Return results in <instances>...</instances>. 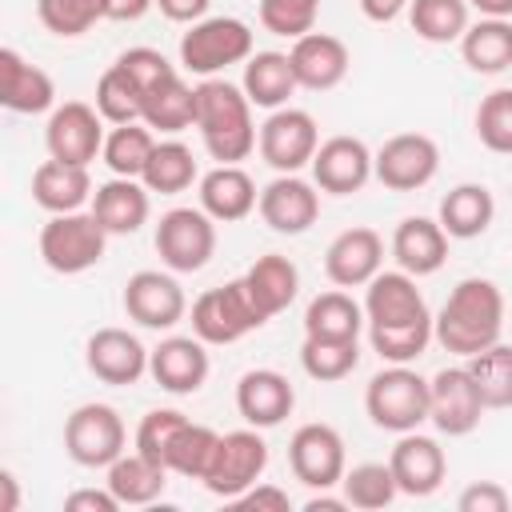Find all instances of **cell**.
I'll return each instance as SVG.
<instances>
[{"label": "cell", "mask_w": 512, "mask_h": 512, "mask_svg": "<svg viewBox=\"0 0 512 512\" xmlns=\"http://www.w3.org/2000/svg\"><path fill=\"white\" fill-rule=\"evenodd\" d=\"M364 320H368L372 352L388 364H412L436 340L432 312L416 288V276H408L404 268L396 272L380 268L364 284Z\"/></svg>", "instance_id": "obj_1"}, {"label": "cell", "mask_w": 512, "mask_h": 512, "mask_svg": "<svg viewBox=\"0 0 512 512\" xmlns=\"http://www.w3.org/2000/svg\"><path fill=\"white\" fill-rule=\"evenodd\" d=\"M432 332L444 352L464 360L492 348L504 332V292L488 276H464L432 316Z\"/></svg>", "instance_id": "obj_2"}, {"label": "cell", "mask_w": 512, "mask_h": 512, "mask_svg": "<svg viewBox=\"0 0 512 512\" xmlns=\"http://www.w3.org/2000/svg\"><path fill=\"white\" fill-rule=\"evenodd\" d=\"M196 132L216 164H240L256 148V120L252 100L240 84L208 76L196 84Z\"/></svg>", "instance_id": "obj_3"}, {"label": "cell", "mask_w": 512, "mask_h": 512, "mask_svg": "<svg viewBox=\"0 0 512 512\" xmlns=\"http://www.w3.org/2000/svg\"><path fill=\"white\" fill-rule=\"evenodd\" d=\"M364 412L384 432H416L428 420V380L408 364H388L368 380Z\"/></svg>", "instance_id": "obj_4"}, {"label": "cell", "mask_w": 512, "mask_h": 512, "mask_svg": "<svg viewBox=\"0 0 512 512\" xmlns=\"http://www.w3.org/2000/svg\"><path fill=\"white\" fill-rule=\"evenodd\" d=\"M104 248H108V232L92 216V208L48 216V224L40 228V260L60 276H80L96 268L104 260Z\"/></svg>", "instance_id": "obj_5"}, {"label": "cell", "mask_w": 512, "mask_h": 512, "mask_svg": "<svg viewBox=\"0 0 512 512\" xmlns=\"http://www.w3.org/2000/svg\"><path fill=\"white\" fill-rule=\"evenodd\" d=\"M252 56V28L240 16H204L180 36V64L192 76H220L228 64Z\"/></svg>", "instance_id": "obj_6"}, {"label": "cell", "mask_w": 512, "mask_h": 512, "mask_svg": "<svg viewBox=\"0 0 512 512\" xmlns=\"http://www.w3.org/2000/svg\"><path fill=\"white\" fill-rule=\"evenodd\" d=\"M264 312L252 304L244 280H228L220 288H208L192 300V332L204 344H236L248 332L264 328Z\"/></svg>", "instance_id": "obj_7"}, {"label": "cell", "mask_w": 512, "mask_h": 512, "mask_svg": "<svg viewBox=\"0 0 512 512\" xmlns=\"http://www.w3.org/2000/svg\"><path fill=\"white\" fill-rule=\"evenodd\" d=\"M124 448H128V432L112 404L88 400L72 408V416L64 420V452L80 468H108L116 456H124Z\"/></svg>", "instance_id": "obj_8"}, {"label": "cell", "mask_w": 512, "mask_h": 512, "mask_svg": "<svg viewBox=\"0 0 512 512\" xmlns=\"http://www.w3.org/2000/svg\"><path fill=\"white\" fill-rule=\"evenodd\" d=\"M268 468V444L260 436V428H236V432H224L220 444H216V456L204 472V488L220 500H236L244 496L252 484H260Z\"/></svg>", "instance_id": "obj_9"}, {"label": "cell", "mask_w": 512, "mask_h": 512, "mask_svg": "<svg viewBox=\"0 0 512 512\" xmlns=\"http://www.w3.org/2000/svg\"><path fill=\"white\" fill-rule=\"evenodd\" d=\"M152 240L168 272H200L216 252V220L204 208H168Z\"/></svg>", "instance_id": "obj_10"}, {"label": "cell", "mask_w": 512, "mask_h": 512, "mask_svg": "<svg viewBox=\"0 0 512 512\" xmlns=\"http://www.w3.org/2000/svg\"><path fill=\"white\" fill-rule=\"evenodd\" d=\"M256 148H260V160L276 172H300L312 164L316 148H320V128L312 120V112L304 108H276L268 112V120L260 124V136H256Z\"/></svg>", "instance_id": "obj_11"}, {"label": "cell", "mask_w": 512, "mask_h": 512, "mask_svg": "<svg viewBox=\"0 0 512 512\" xmlns=\"http://www.w3.org/2000/svg\"><path fill=\"white\" fill-rule=\"evenodd\" d=\"M436 172H440V148H436V140L424 136V132L388 136V140L372 152V176H376L388 192H416V188L432 184Z\"/></svg>", "instance_id": "obj_12"}, {"label": "cell", "mask_w": 512, "mask_h": 512, "mask_svg": "<svg viewBox=\"0 0 512 512\" xmlns=\"http://www.w3.org/2000/svg\"><path fill=\"white\" fill-rule=\"evenodd\" d=\"M288 468L292 476L320 492V488H336L348 472V456H344V436L332 424H300L288 440Z\"/></svg>", "instance_id": "obj_13"}, {"label": "cell", "mask_w": 512, "mask_h": 512, "mask_svg": "<svg viewBox=\"0 0 512 512\" xmlns=\"http://www.w3.org/2000/svg\"><path fill=\"white\" fill-rule=\"evenodd\" d=\"M104 116L96 112V104H84V100H64L48 112V124H44V144H48V156L52 160H64V164H92L100 152H104Z\"/></svg>", "instance_id": "obj_14"}, {"label": "cell", "mask_w": 512, "mask_h": 512, "mask_svg": "<svg viewBox=\"0 0 512 512\" xmlns=\"http://www.w3.org/2000/svg\"><path fill=\"white\" fill-rule=\"evenodd\" d=\"M484 400L476 392V380L468 372V364H452L440 368L428 380V420L436 424V432L444 436H468L476 432L480 416H484Z\"/></svg>", "instance_id": "obj_15"}, {"label": "cell", "mask_w": 512, "mask_h": 512, "mask_svg": "<svg viewBox=\"0 0 512 512\" xmlns=\"http://www.w3.org/2000/svg\"><path fill=\"white\" fill-rule=\"evenodd\" d=\"M124 312L128 320H136L140 328L152 332H168L184 320L188 312V296L180 288V280L172 272H156V268H140L128 276L124 284Z\"/></svg>", "instance_id": "obj_16"}, {"label": "cell", "mask_w": 512, "mask_h": 512, "mask_svg": "<svg viewBox=\"0 0 512 512\" xmlns=\"http://www.w3.org/2000/svg\"><path fill=\"white\" fill-rule=\"evenodd\" d=\"M148 356L152 348L140 344L136 332L128 328H96L84 344V364L100 384L112 388H128L148 372Z\"/></svg>", "instance_id": "obj_17"}, {"label": "cell", "mask_w": 512, "mask_h": 512, "mask_svg": "<svg viewBox=\"0 0 512 512\" xmlns=\"http://www.w3.org/2000/svg\"><path fill=\"white\" fill-rule=\"evenodd\" d=\"M260 220L280 236H300L320 216V188L296 172H280L272 184L260 188Z\"/></svg>", "instance_id": "obj_18"}, {"label": "cell", "mask_w": 512, "mask_h": 512, "mask_svg": "<svg viewBox=\"0 0 512 512\" xmlns=\"http://www.w3.org/2000/svg\"><path fill=\"white\" fill-rule=\"evenodd\" d=\"M312 184L328 196H352L372 180V152L360 136H328L312 156Z\"/></svg>", "instance_id": "obj_19"}, {"label": "cell", "mask_w": 512, "mask_h": 512, "mask_svg": "<svg viewBox=\"0 0 512 512\" xmlns=\"http://www.w3.org/2000/svg\"><path fill=\"white\" fill-rule=\"evenodd\" d=\"M148 372L152 380L172 392V396H192L204 388L208 372H212V360L204 352V340L192 332V336H164L152 356H148Z\"/></svg>", "instance_id": "obj_20"}, {"label": "cell", "mask_w": 512, "mask_h": 512, "mask_svg": "<svg viewBox=\"0 0 512 512\" xmlns=\"http://www.w3.org/2000/svg\"><path fill=\"white\" fill-rule=\"evenodd\" d=\"M296 408V388L284 372L276 368H248L236 380V412L244 416V424L252 428H276L292 416Z\"/></svg>", "instance_id": "obj_21"}, {"label": "cell", "mask_w": 512, "mask_h": 512, "mask_svg": "<svg viewBox=\"0 0 512 512\" xmlns=\"http://www.w3.org/2000/svg\"><path fill=\"white\" fill-rule=\"evenodd\" d=\"M388 468L396 476V488L400 496H432L444 476H448V456L440 448V440L432 436H420V432H400L392 456H388Z\"/></svg>", "instance_id": "obj_22"}, {"label": "cell", "mask_w": 512, "mask_h": 512, "mask_svg": "<svg viewBox=\"0 0 512 512\" xmlns=\"http://www.w3.org/2000/svg\"><path fill=\"white\" fill-rule=\"evenodd\" d=\"M288 60H292V72H296L300 88H308V92H332L348 76V68H352L348 44L340 36L316 32V28L304 32L300 40H292Z\"/></svg>", "instance_id": "obj_23"}, {"label": "cell", "mask_w": 512, "mask_h": 512, "mask_svg": "<svg viewBox=\"0 0 512 512\" xmlns=\"http://www.w3.org/2000/svg\"><path fill=\"white\" fill-rule=\"evenodd\" d=\"M384 264V240L376 228H344L324 252V276L336 288H364Z\"/></svg>", "instance_id": "obj_24"}, {"label": "cell", "mask_w": 512, "mask_h": 512, "mask_svg": "<svg viewBox=\"0 0 512 512\" xmlns=\"http://www.w3.org/2000/svg\"><path fill=\"white\" fill-rule=\"evenodd\" d=\"M0 104L20 116L56 108V84L40 64H28L16 48H0Z\"/></svg>", "instance_id": "obj_25"}, {"label": "cell", "mask_w": 512, "mask_h": 512, "mask_svg": "<svg viewBox=\"0 0 512 512\" xmlns=\"http://www.w3.org/2000/svg\"><path fill=\"white\" fill-rule=\"evenodd\" d=\"M448 232L440 228V220L428 216H404L392 232V260L396 268H404L408 276H432L444 268L448 260Z\"/></svg>", "instance_id": "obj_26"}, {"label": "cell", "mask_w": 512, "mask_h": 512, "mask_svg": "<svg viewBox=\"0 0 512 512\" xmlns=\"http://www.w3.org/2000/svg\"><path fill=\"white\" fill-rule=\"evenodd\" d=\"M256 204H260L256 180L240 164H216L212 172L200 176V208L216 224H236L248 212H256Z\"/></svg>", "instance_id": "obj_27"}, {"label": "cell", "mask_w": 512, "mask_h": 512, "mask_svg": "<svg viewBox=\"0 0 512 512\" xmlns=\"http://www.w3.org/2000/svg\"><path fill=\"white\" fill-rule=\"evenodd\" d=\"M148 188L144 180L132 176H112L104 184H96L92 192V216L104 224L108 236H132L144 228L148 220Z\"/></svg>", "instance_id": "obj_28"}, {"label": "cell", "mask_w": 512, "mask_h": 512, "mask_svg": "<svg viewBox=\"0 0 512 512\" xmlns=\"http://www.w3.org/2000/svg\"><path fill=\"white\" fill-rule=\"evenodd\" d=\"M92 176H88V168L84 164H64V160H44V164H36V172H32V200L44 208V212H52V216H60V212H80L88 200H92Z\"/></svg>", "instance_id": "obj_29"}, {"label": "cell", "mask_w": 512, "mask_h": 512, "mask_svg": "<svg viewBox=\"0 0 512 512\" xmlns=\"http://www.w3.org/2000/svg\"><path fill=\"white\" fill-rule=\"evenodd\" d=\"M240 280H244L252 304L264 312V320H272L276 312H284L296 300V292H300V268L288 256H280V252L256 256Z\"/></svg>", "instance_id": "obj_30"}, {"label": "cell", "mask_w": 512, "mask_h": 512, "mask_svg": "<svg viewBox=\"0 0 512 512\" xmlns=\"http://www.w3.org/2000/svg\"><path fill=\"white\" fill-rule=\"evenodd\" d=\"M244 96L252 100V108H284L288 96L300 88L296 72H292V60L288 52H252L244 60V80H240Z\"/></svg>", "instance_id": "obj_31"}, {"label": "cell", "mask_w": 512, "mask_h": 512, "mask_svg": "<svg viewBox=\"0 0 512 512\" xmlns=\"http://www.w3.org/2000/svg\"><path fill=\"white\" fill-rule=\"evenodd\" d=\"M104 472H108L104 484L112 488V496H116L124 508H144V504L160 500V496H164V484H168V468H160L156 460L140 456L136 448L124 452V456H116Z\"/></svg>", "instance_id": "obj_32"}, {"label": "cell", "mask_w": 512, "mask_h": 512, "mask_svg": "<svg viewBox=\"0 0 512 512\" xmlns=\"http://www.w3.org/2000/svg\"><path fill=\"white\" fill-rule=\"evenodd\" d=\"M492 216H496V200L484 184H456L444 192L436 220L452 240H476L488 232Z\"/></svg>", "instance_id": "obj_33"}, {"label": "cell", "mask_w": 512, "mask_h": 512, "mask_svg": "<svg viewBox=\"0 0 512 512\" xmlns=\"http://www.w3.org/2000/svg\"><path fill=\"white\" fill-rule=\"evenodd\" d=\"M364 304H356L344 288H328L308 300L304 308V336H324V340H360L364 332Z\"/></svg>", "instance_id": "obj_34"}, {"label": "cell", "mask_w": 512, "mask_h": 512, "mask_svg": "<svg viewBox=\"0 0 512 512\" xmlns=\"http://www.w3.org/2000/svg\"><path fill=\"white\" fill-rule=\"evenodd\" d=\"M460 56L480 76H496L512 68V20L480 16L476 24H468V32L460 36Z\"/></svg>", "instance_id": "obj_35"}, {"label": "cell", "mask_w": 512, "mask_h": 512, "mask_svg": "<svg viewBox=\"0 0 512 512\" xmlns=\"http://www.w3.org/2000/svg\"><path fill=\"white\" fill-rule=\"evenodd\" d=\"M152 132H184L196 124V88L184 84V76H168L164 84H156L148 96H144V116H140Z\"/></svg>", "instance_id": "obj_36"}, {"label": "cell", "mask_w": 512, "mask_h": 512, "mask_svg": "<svg viewBox=\"0 0 512 512\" xmlns=\"http://www.w3.org/2000/svg\"><path fill=\"white\" fill-rule=\"evenodd\" d=\"M196 176H200L196 172V156H192V148L184 140H156V148H152V156H148V164L140 172L144 188L160 192V196H176V192L192 188Z\"/></svg>", "instance_id": "obj_37"}, {"label": "cell", "mask_w": 512, "mask_h": 512, "mask_svg": "<svg viewBox=\"0 0 512 512\" xmlns=\"http://www.w3.org/2000/svg\"><path fill=\"white\" fill-rule=\"evenodd\" d=\"M408 24L428 44H452L468 32L472 8H468V0H412L408 4Z\"/></svg>", "instance_id": "obj_38"}, {"label": "cell", "mask_w": 512, "mask_h": 512, "mask_svg": "<svg viewBox=\"0 0 512 512\" xmlns=\"http://www.w3.org/2000/svg\"><path fill=\"white\" fill-rule=\"evenodd\" d=\"M152 148H156V136H152V128H148L144 120L112 124V132L104 136L100 160L108 164L112 176H132V180H140V172H144Z\"/></svg>", "instance_id": "obj_39"}, {"label": "cell", "mask_w": 512, "mask_h": 512, "mask_svg": "<svg viewBox=\"0 0 512 512\" xmlns=\"http://www.w3.org/2000/svg\"><path fill=\"white\" fill-rule=\"evenodd\" d=\"M484 408H512V344H492L464 360Z\"/></svg>", "instance_id": "obj_40"}, {"label": "cell", "mask_w": 512, "mask_h": 512, "mask_svg": "<svg viewBox=\"0 0 512 512\" xmlns=\"http://www.w3.org/2000/svg\"><path fill=\"white\" fill-rule=\"evenodd\" d=\"M356 364H360V344L356 340L304 336V344H300V368L320 384H336V380L352 376Z\"/></svg>", "instance_id": "obj_41"}, {"label": "cell", "mask_w": 512, "mask_h": 512, "mask_svg": "<svg viewBox=\"0 0 512 512\" xmlns=\"http://www.w3.org/2000/svg\"><path fill=\"white\" fill-rule=\"evenodd\" d=\"M340 492H344L348 508H364V512L388 508V504L400 496L392 468H388V464H380V460H364V464L348 468V472H344V480H340Z\"/></svg>", "instance_id": "obj_42"}, {"label": "cell", "mask_w": 512, "mask_h": 512, "mask_svg": "<svg viewBox=\"0 0 512 512\" xmlns=\"http://www.w3.org/2000/svg\"><path fill=\"white\" fill-rule=\"evenodd\" d=\"M96 112L108 124H132V120L144 116V92L120 64H108L100 72V80H96Z\"/></svg>", "instance_id": "obj_43"}, {"label": "cell", "mask_w": 512, "mask_h": 512, "mask_svg": "<svg viewBox=\"0 0 512 512\" xmlns=\"http://www.w3.org/2000/svg\"><path fill=\"white\" fill-rule=\"evenodd\" d=\"M216 444H220V432H212L208 424H184L180 436L172 440V452H168V472L176 476H188V480H204L212 456H216Z\"/></svg>", "instance_id": "obj_44"}, {"label": "cell", "mask_w": 512, "mask_h": 512, "mask_svg": "<svg viewBox=\"0 0 512 512\" xmlns=\"http://www.w3.org/2000/svg\"><path fill=\"white\" fill-rule=\"evenodd\" d=\"M36 16L52 36H84L96 20H108V0H36Z\"/></svg>", "instance_id": "obj_45"}, {"label": "cell", "mask_w": 512, "mask_h": 512, "mask_svg": "<svg viewBox=\"0 0 512 512\" xmlns=\"http://www.w3.org/2000/svg\"><path fill=\"white\" fill-rule=\"evenodd\" d=\"M476 140L488 152L512 156V88H492L476 108Z\"/></svg>", "instance_id": "obj_46"}, {"label": "cell", "mask_w": 512, "mask_h": 512, "mask_svg": "<svg viewBox=\"0 0 512 512\" xmlns=\"http://www.w3.org/2000/svg\"><path fill=\"white\" fill-rule=\"evenodd\" d=\"M188 424V416L180 408H152L140 428H136V452L156 460L160 468H168V452H172V440L180 436V428Z\"/></svg>", "instance_id": "obj_47"}, {"label": "cell", "mask_w": 512, "mask_h": 512, "mask_svg": "<svg viewBox=\"0 0 512 512\" xmlns=\"http://www.w3.org/2000/svg\"><path fill=\"white\" fill-rule=\"evenodd\" d=\"M316 16H320V0H260V24L272 36L300 40L304 32L316 28Z\"/></svg>", "instance_id": "obj_48"}, {"label": "cell", "mask_w": 512, "mask_h": 512, "mask_svg": "<svg viewBox=\"0 0 512 512\" xmlns=\"http://www.w3.org/2000/svg\"><path fill=\"white\" fill-rule=\"evenodd\" d=\"M116 64L140 84V92L148 96L156 84H164L168 76H176V64H168V56L164 52H156V48H128V52H120L116 56Z\"/></svg>", "instance_id": "obj_49"}, {"label": "cell", "mask_w": 512, "mask_h": 512, "mask_svg": "<svg viewBox=\"0 0 512 512\" xmlns=\"http://www.w3.org/2000/svg\"><path fill=\"white\" fill-rule=\"evenodd\" d=\"M508 504H512V496L496 480H476V484H468L456 496V508L460 512H508Z\"/></svg>", "instance_id": "obj_50"}, {"label": "cell", "mask_w": 512, "mask_h": 512, "mask_svg": "<svg viewBox=\"0 0 512 512\" xmlns=\"http://www.w3.org/2000/svg\"><path fill=\"white\" fill-rule=\"evenodd\" d=\"M64 508L68 512H120L124 504L112 496V488L104 484V488H76V492H68L64 496Z\"/></svg>", "instance_id": "obj_51"}, {"label": "cell", "mask_w": 512, "mask_h": 512, "mask_svg": "<svg viewBox=\"0 0 512 512\" xmlns=\"http://www.w3.org/2000/svg\"><path fill=\"white\" fill-rule=\"evenodd\" d=\"M232 504H240V508H256V512H264V508H272V512H288V508H292L288 492L276 488V484H252V488H248L244 496H236Z\"/></svg>", "instance_id": "obj_52"}, {"label": "cell", "mask_w": 512, "mask_h": 512, "mask_svg": "<svg viewBox=\"0 0 512 512\" xmlns=\"http://www.w3.org/2000/svg\"><path fill=\"white\" fill-rule=\"evenodd\" d=\"M156 8H160V16L172 20V24H196V20L208 16L212 0H156Z\"/></svg>", "instance_id": "obj_53"}, {"label": "cell", "mask_w": 512, "mask_h": 512, "mask_svg": "<svg viewBox=\"0 0 512 512\" xmlns=\"http://www.w3.org/2000/svg\"><path fill=\"white\" fill-rule=\"evenodd\" d=\"M412 0H360V12L372 20V24H392L396 16L408 12Z\"/></svg>", "instance_id": "obj_54"}, {"label": "cell", "mask_w": 512, "mask_h": 512, "mask_svg": "<svg viewBox=\"0 0 512 512\" xmlns=\"http://www.w3.org/2000/svg\"><path fill=\"white\" fill-rule=\"evenodd\" d=\"M148 8H156V0H108V20L128 24V20H140Z\"/></svg>", "instance_id": "obj_55"}, {"label": "cell", "mask_w": 512, "mask_h": 512, "mask_svg": "<svg viewBox=\"0 0 512 512\" xmlns=\"http://www.w3.org/2000/svg\"><path fill=\"white\" fill-rule=\"evenodd\" d=\"M344 508H348L344 492H340V496H328V488H320V492H312V496L304 500V512H344Z\"/></svg>", "instance_id": "obj_56"}, {"label": "cell", "mask_w": 512, "mask_h": 512, "mask_svg": "<svg viewBox=\"0 0 512 512\" xmlns=\"http://www.w3.org/2000/svg\"><path fill=\"white\" fill-rule=\"evenodd\" d=\"M20 508V488H16V476L4 468L0 472V512H16Z\"/></svg>", "instance_id": "obj_57"}, {"label": "cell", "mask_w": 512, "mask_h": 512, "mask_svg": "<svg viewBox=\"0 0 512 512\" xmlns=\"http://www.w3.org/2000/svg\"><path fill=\"white\" fill-rule=\"evenodd\" d=\"M468 8H476L480 16H500V20H512V0H468Z\"/></svg>", "instance_id": "obj_58"}]
</instances>
